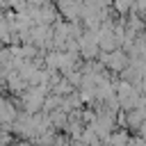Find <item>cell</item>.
<instances>
[{
	"label": "cell",
	"mask_w": 146,
	"mask_h": 146,
	"mask_svg": "<svg viewBox=\"0 0 146 146\" xmlns=\"http://www.w3.org/2000/svg\"><path fill=\"white\" fill-rule=\"evenodd\" d=\"M110 64H112L114 68H121V66H123V55H121V52H114V57L110 59Z\"/></svg>",
	"instance_id": "obj_4"
},
{
	"label": "cell",
	"mask_w": 146,
	"mask_h": 146,
	"mask_svg": "<svg viewBox=\"0 0 146 146\" xmlns=\"http://www.w3.org/2000/svg\"><path fill=\"white\" fill-rule=\"evenodd\" d=\"M116 7H119L121 11H125V9L130 7V0H116Z\"/></svg>",
	"instance_id": "obj_5"
},
{
	"label": "cell",
	"mask_w": 146,
	"mask_h": 146,
	"mask_svg": "<svg viewBox=\"0 0 146 146\" xmlns=\"http://www.w3.org/2000/svg\"><path fill=\"white\" fill-rule=\"evenodd\" d=\"M128 139H130V132L125 128H114L107 135V141H103V144H107V146H125Z\"/></svg>",
	"instance_id": "obj_1"
},
{
	"label": "cell",
	"mask_w": 146,
	"mask_h": 146,
	"mask_svg": "<svg viewBox=\"0 0 146 146\" xmlns=\"http://www.w3.org/2000/svg\"><path fill=\"white\" fill-rule=\"evenodd\" d=\"M48 119H50V128L57 130V132H62V130L66 128V123H68V116H66V112H62V110L48 112Z\"/></svg>",
	"instance_id": "obj_2"
},
{
	"label": "cell",
	"mask_w": 146,
	"mask_h": 146,
	"mask_svg": "<svg viewBox=\"0 0 146 146\" xmlns=\"http://www.w3.org/2000/svg\"><path fill=\"white\" fill-rule=\"evenodd\" d=\"M80 141H82L84 146H100V144H103V141H100V137L96 135V130H94L91 125H84V128H82Z\"/></svg>",
	"instance_id": "obj_3"
}]
</instances>
